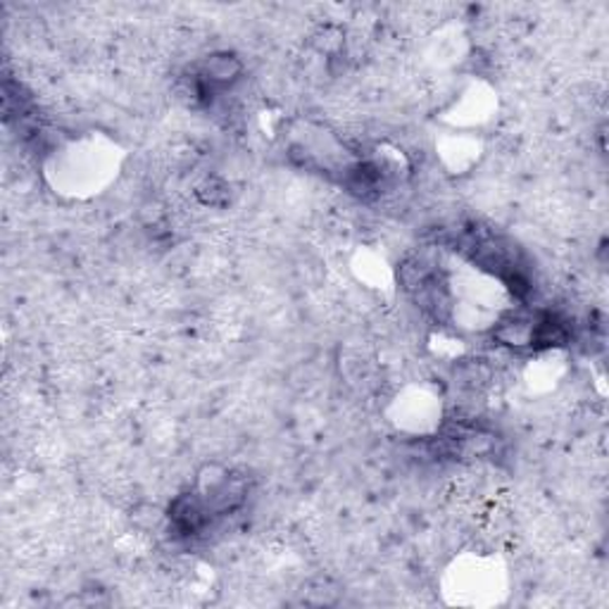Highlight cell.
<instances>
[{"label":"cell","mask_w":609,"mask_h":609,"mask_svg":"<svg viewBox=\"0 0 609 609\" xmlns=\"http://www.w3.org/2000/svg\"><path fill=\"white\" fill-rule=\"evenodd\" d=\"M443 402L429 388H408L402 391L391 408V421L408 433H431L441 427Z\"/></svg>","instance_id":"cell-3"},{"label":"cell","mask_w":609,"mask_h":609,"mask_svg":"<svg viewBox=\"0 0 609 609\" xmlns=\"http://www.w3.org/2000/svg\"><path fill=\"white\" fill-rule=\"evenodd\" d=\"M490 108H493V100H490V93L469 89L460 98V103H455V112H460V117H457L455 122H460V124H479V122L488 120Z\"/></svg>","instance_id":"cell-6"},{"label":"cell","mask_w":609,"mask_h":609,"mask_svg":"<svg viewBox=\"0 0 609 609\" xmlns=\"http://www.w3.org/2000/svg\"><path fill=\"white\" fill-rule=\"evenodd\" d=\"M243 67L236 56L214 53L202 64V87H231V83L241 77Z\"/></svg>","instance_id":"cell-5"},{"label":"cell","mask_w":609,"mask_h":609,"mask_svg":"<svg viewBox=\"0 0 609 609\" xmlns=\"http://www.w3.org/2000/svg\"><path fill=\"white\" fill-rule=\"evenodd\" d=\"M479 156H481V143L477 139L467 137V133H457V137L443 141V148H441V158L446 167L452 169L455 174L467 172L473 162H479Z\"/></svg>","instance_id":"cell-4"},{"label":"cell","mask_w":609,"mask_h":609,"mask_svg":"<svg viewBox=\"0 0 609 609\" xmlns=\"http://www.w3.org/2000/svg\"><path fill=\"white\" fill-rule=\"evenodd\" d=\"M505 577L493 560H462L448 571V590L452 602L460 605H490L505 593Z\"/></svg>","instance_id":"cell-2"},{"label":"cell","mask_w":609,"mask_h":609,"mask_svg":"<svg viewBox=\"0 0 609 609\" xmlns=\"http://www.w3.org/2000/svg\"><path fill=\"white\" fill-rule=\"evenodd\" d=\"M120 169V150L100 137L67 143L48 164V179L67 196H93L112 181Z\"/></svg>","instance_id":"cell-1"}]
</instances>
